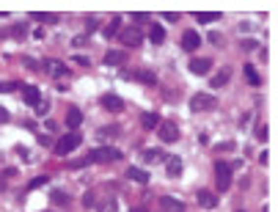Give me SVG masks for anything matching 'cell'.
Masks as SVG:
<instances>
[{
	"mask_svg": "<svg viewBox=\"0 0 278 212\" xmlns=\"http://www.w3.org/2000/svg\"><path fill=\"white\" fill-rule=\"evenodd\" d=\"M50 201H53V204H69V196H66V193H50Z\"/></svg>",
	"mask_w": 278,
	"mask_h": 212,
	"instance_id": "484cf974",
	"label": "cell"
},
{
	"mask_svg": "<svg viewBox=\"0 0 278 212\" xmlns=\"http://www.w3.org/2000/svg\"><path fill=\"white\" fill-rule=\"evenodd\" d=\"M163 20H168V22H176V20H179V14H176V11H163Z\"/></svg>",
	"mask_w": 278,
	"mask_h": 212,
	"instance_id": "d6a6232c",
	"label": "cell"
},
{
	"mask_svg": "<svg viewBox=\"0 0 278 212\" xmlns=\"http://www.w3.org/2000/svg\"><path fill=\"white\" fill-rule=\"evenodd\" d=\"M267 160H270V155H267V152H262V155H259V163L267 165Z\"/></svg>",
	"mask_w": 278,
	"mask_h": 212,
	"instance_id": "74e56055",
	"label": "cell"
},
{
	"mask_svg": "<svg viewBox=\"0 0 278 212\" xmlns=\"http://www.w3.org/2000/svg\"><path fill=\"white\" fill-rule=\"evenodd\" d=\"M149 39H152L154 44H163L166 42V28H163V25H152V28H149Z\"/></svg>",
	"mask_w": 278,
	"mask_h": 212,
	"instance_id": "ffe728a7",
	"label": "cell"
},
{
	"mask_svg": "<svg viewBox=\"0 0 278 212\" xmlns=\"http://www.w3.org/2000/svg\"><path fill=\"white\" fill-rule=\"evenodd\" d=\"M0 121H8V110H3V107H0Z\"/></svg>",
	"mask_w": 278,
	"mask_h": 212,
	"instance_id": "f35d334b",
	"label": "cell"
},
{
	"mask_svg": "<svg viewBox=\"0 0 278 212\" xmlns=\"http://www.w3.org/2000/svg\"><path fill=\"white\" fill-rule=\"evenodd\" d=\"M47 72H50V78H58V75H66V66L61 64V61H47Z\"/></svg>",
	"mask_w": 278,
	"mask_h": 212,
	"instance_id": "44dd1931",
	"label": "cell"
},
{
	"mask_svg": "<svg viewBox=\"0 0 278 212\" xmlns=\"http://www.w3.org/2000/svg\"><path fill=\"white\" fill-rule=\"evenodd\" d=\"M30 17H33L36 22H42V25H56L58 22V14H47V11H33Z\"/></svg>",
	"mask_w": 278,
	"mask_h": 212,
	"instance_id": "d6986e66",
	"label": "cell"
},
{
	"mask_svg": "<svg viewBox=\"0 0 278 212\" xmlns=\"http://www.w3.org/2000/svg\"><path fill=\"white\" fill-rule=\"evenodd\" d=\"M47 110H50V102H47V99H39V105H36V113L44 116Z\"/></svg>",
	"mask_w": 278,
	"mask_h": 212,
	"instance_id": "83f0119b",
	"label": "cell"
},
{
	"mask_svg": "<svg viewBox=\"0 0 278 212\" xmlns=\"http://www.w3.org/2000/svg\"><path fill=\"white\" fill-rule=\"evenodd\" d=\"M47 182H50L47 177H36V179H30V185H28V187H30V190H36L39 185H47Z\"/></svg>",
	"mask_w": 278,
	"mask_h": 212,
	"instance_id": "f546056e",
	"label": "cell"
},
{
	"mask_svg": "<svg viewBox=\"0 0 278 212\" xmlns=\"http://www.w3.org/2000/svg\"><path fill=\"white\" fill-rule=\"evenodd\" d=\"M138 80H140V83H146V85H154V83H157V78H154L152 72H140Z\"/></svg>",
	"mask_w": 278,
	"mask_h": 212,
	"instance_id": "4316f807",
	"label": "cell"
},
{
	"mask_svg": "<svg viewBox=\"0 0 278 212\" xmlns=\"http://www.w3.org/2000/svg\"><path fill=\"white\" fill-rule=\"evenodd\" d=\"M14 88H22L20 83H0V91H14Z\"/></svg>",
	"mask_w": 278,
	"mask_h": 212,
	"instance_id": "4dcf8cb0",
	"label": "cell"
},
{
	"mask_svg": "<svg viewBox=\"0 0 278 212\" xmlns=\"http://www.w3.org/2000/svg\"><path fill=\"white\" fill-rule=\"evenodd\" d=\"M102 107L111 110V113H121L124 110V99L118 97V94H102Z\"/></svg>",
	"mask_w": 278,
	"mask_h": 212,
	"instance_id": "52a82bcc",
	"label": "cell"
},
{
	"mask_svg": "<svg viewBox=\"0 0 278 212\" xmlns=\"http://www.w3.org/2000/svg\"><path fill=\"white\" fill-rule=\"evenodd\" d=\"M215 20H221V11H204V14H198V22H215Z\"/></svg>",
	"mask_w": 278,
	"mask_h": 212,
	"instance_id": "d4e9b609",
	"label": "cell"
},
{
	"mask_svg": "<svg viewBox=\"0 0 278 212\" xmlns=\"http://www.w3.org/2000/svg\"><path fill=\"white\" fill-rule=\"evenodd\" d=\"M132 20H135V22H149V14H143V11H135V14H132Z\"/></svg>",
	"mask_w": 278,
	"mask_h": 212,
	"instance_id": "836d02e7",
	"label": "cell"
},
{
	"mask_svg": "<svg viewBox=\"0 0 278 212\" xmlns=\"http://www.w3.org/2000/svg\"><path fill=\"white\" fill-rule=\"evenodd\" d=\"M22 99H25V105H39V99H42V94H39V88L36 85H22Z\"/></svg>",
	"mask_w": 278,
	"mask_h": 212,
	"instance_id": "30bf717a",
	"label": "cell"
},
{
	"mask_svg": "<svg viewBox=\"0 0 278 212\" xmlns=\"http://www.w3.org/2000/svg\"><path fill=\"white\" fill-rule=\"evenodd\" d=\"M195 198H198V204H201L204 210H215V207H218V196H215V193H209V190H198V193H195Z\"/></svg>",
	"mask_w": 278,
	"mask_h": 212,
	"instance_id": "9c48e42d",
	"label": "cell"
},
{
	"mask_svg": "<svg viewBox=\"0 0 278 212\" xmlns=\"http://www.w3.org/2000/svg\"><path fill=\"white\" fill-rule=\"evenodd\" d=\"M157 132H160V141H166V143H171V141L179 138V127H176L174 121H160Z\"/></svg>",
	"mask_w": 278,
	"mask_h": 212,
	"instance_id": "8992f818",
	"label": "cell"
},
{
	"mask_svg": "<svg viewBox=\"0 0 278 212\" xmlns=\"http://www.w3.org/2000/svg\"><path fill=\"white\" fill-rule=\"evenodd\" d=\"M118 39H121V44H124V47H140L143 33H140L138 28H124V30H118Z\"/></svg>",
	"mask_w": 278,
	"mask_h": 212,
	"instance_id": "5b68a950",
	"label": "cell"
},
{
	"mask_svg": "<svg viewBox=\"0 0 278 212\" xmlns=\"http://www.w3.org/2000/svg\"><path fill=\"white\" fill-rule=\"evenodd\" d=\"M80 124H83V113H80L77 107H69V110H66V127L77 130Z\"/></svg>",
	"mask_w": 278,
	"mask_h": 212,
	"instance_id": "9a60e30c",
	"label": "cell"
},
{
	"mask_svg": "<svg viewBox=\"0 0 278 212\" xmlns=\"http://www.w3.org/2000/svg\"><path fill=\"white\" fill-rule=\"evenodd\" d=\"M243 72H245V80H248L250 85H259V83H262V78H259V72L253 69V64H245Z\"/></svg>",
	"mask_w": 278,
	"mask_h": 212,
	"instance_id": "603a6c76",
	"label": "cell"
},
{
	"mask_svg": "<svg viewBox=\"0 0 278 212\" xmlns=\"http://www.w3.org/2000/svg\"><path fill=\"white\" fill-rule=\"evenodd\" d=\"M83 204H85V207H94V204H97V193L88 190V193H85V198H83Z\"/></svg>",
	"mask_w": 278,
	"mask_h": 212,
	"instance_id": "f1b7e54d",
	"label": "cell"
},
{
	"mask_svg": "<svg viewBox=\"0 0 278 212\" xmlns=\"http://www.w3.org/2000/svg\"><path fill=\"white\" fill-rule=\"evenodd\" d=\"M160 207L166 212H185V204H182L179 198H171V196H163L160 198Z\"/></svg>",
	"mask_w": 278,
	"mask_h": 212,
	"instance_id": "4fadbf2b",
	"label": "cell"
},
{
	"mask_svg": "<svg viewBox=\"0 0 278 212\" xmlns=\"http://www.w3.org/2000/svg\"><path fill=\"white\" fill-rule=\"evenodd\" d=\"M0 190H6V177H0Z\"/></svg>",
	"mask_w": 278,
	"mask_h": 212,
	"instance_id": "60d3db41",
	"label": "cell"
},
{
	"mask_svg": "<svg viewBox=\"0 0 278 212\" xmlns=\"http://www.w3.org/2000/svg\"><path fill=\"white\" fill-rule=\"evenodd\" d=\"M105 64L121 66V64H127V55H124V53H118V50H111V53H105Z\"/></svg>",
	"mask_w": 278,
	"mask_h": 212,
	"instance_id": "2e32d148",
	"label": "cell"
},
{
	"mask_svg": "<svg viewBox=\"0 0 278 212\" xmlns=\"http://www.w3.org/2000/svg\"><path fill=\"white\" fill-rule=\"evenodd\" d=\"M237 212H245V210H237Z\"/></svg>",
	"mask_w": 278,
	"mask_h": 212,
	"instance_id": "b9f144b4",
	"label": "cell"
},
{
	"mask_svg": "<svg viewBox=\"0 0 278 212\" xmlns=\"http://www.w3.org/2000/svg\"><path fill=\"white\" fill-rule=\"evenodd\" d=\"M8 33H11V36H17V39H20V36H25V28H22V25H17V28H11V30H8Z\"/></svg>",
	"mask_w": 278,
	"mask_h": 212,
	"instance_id": "8d00e7d4",
	"label": "cell"
},
{
	"mask_svg": "<svg viewBox=\"0 0 278 212\" xmlns=\"http://www.w3.org/2000/svg\"><path fill=\"white\" fill-rule=\"evenodd\" d=\"M116 132H118L116 127H108V130H99L97 135H99V138H108V135H116Z\"/></svg>",
	"mask_w": 278,
	"mask_h": 212,
	"instance_id": "e575fe53",
	"label": "cell"
},
{
	"mask_svg": "<svg viewBox=\"0 0 278 212\" xmlns=\"http://www.w3.org/2000/svg\"><path fill=\"white\" fill-rule=\"evenodd\" d=\"M218 149H221V152H231V149H234V143H231V141H223V143H218Z\"/></svg>",
	"mask_w": 278,
	"mask_h": 212,
	"instance_id": "d590c367",
	"label": "cell"
},
{
	"mask_svg": "<svg viewBox=\"0 0 278 212\" xmlns=\"http://www.w3.org/2000/svg\"><path fill=\"white\" fill-rule=\"evenodd\" d=\"M121 157L124 155H121L116 146H99L88 155V160L91 163H116V160H121Z\"/></svg>",
	"mask_w": 278,
	"mask_h": 212,
	"instance_id": "6da1fadb",
	"label": "cell"
},
{
	"mask_svg": "<svg viewBox=\"0 0 278 212\" xmlns=\"http://www.w3.org/2000/svg\"><path fill=\"white\" fill-rule=\"evenodd\" d=\"M198 44H201V36L195 33V30H188V33L182 36V47L188 50V53H193V50H198Z\"/></svg>",
	"mask_w": 278,
	"mask_h": 212,
	"instance_id": "7c38bea8",
	"label": "cell"
},
{
	"mask_svg": "<svg viewBox=\"0 0 278 212\" xmlns=\"http://www.w3.org/2000/svg\"><path fill=\"white\" fill-rule=\"evenodd\" d=\"M80 143H83V141H80V132H66V135H61V138H58L56 152H58V155H69V152H75Z\"/></svg>",
	"mask_w": 278,
	"mask_h": 212,
	"instance_id": "3957f363",
	"label": "cell"
},
{
	"mask_svg": "<svg viewBox=\"0 0 278 212\" xmlns=\"http://www.w3.org/2000/svg\"><path fill=\"white\" fill-rule=\"evenodd\" d=\"M229 75H231L229 69H221L215 78H212V88H221V85H226V83H229Z\"/></svg>",
	"mask_w": 278,
	"mask_h": 212,
	"instance_id": "cb8c5ba5",
	"label": "cell"
},
{
	"mask_svg": "<svg viewBox=\"0 0 278 212\" xmlns=\"http://www.w3.org/2000/svg\"><path fill=\"white\" fill-rule=\"evenodd\" d=\"M140 127L143 130H157L160 127V116L157 113H143L140 116Z\"/></svg>",
	"mask_w": 278,
	"mask_h": 212,
	"instance_id": "e0dca14e",
	"label": "cell"
},
{
	"mask_svg": "<svg viewBox=\"0 0 278 212\" xmlns=\"http://www.w3.org/2000/svg\"><path fill=\"white\" fill-rule=\"evenodd\" d=\"M212 107H215V99L209 94H193V99H190V110L193 113H204V110H212Z\"/></svg>",
	"mask_w": 278,
	"mask_h": 212,
	"instance_id": "277c9868",
	"label": "cell"
},
{
	"mask_svg": "<svg viewBox=\"0 0 278 212\" xmlns=\"http://www.w3.org/2000/svg\"><path fill=\"white\" fill-rule=\"evenodd\" d=\"M209 69H212V61H209V58H190V72H195V75H207Z\"/></svg>",
	"mask_w": 278,
	"mask_h": 212,
	"instance_id": "8fae6325",
	"label": "cell"
},
{
	"mask_svg": "<svg viewBox=\"0 0 278 212\" xmlns=\"http://www.w3.org/2000/svg\"><path fill=\"white\" fill-rule=\"evenodd\" d=\"M157 157H163L160 152H143V160H146V163H152V160H157Z\"/></svg>",
	"mask_w": 278,
	"mask_h": 212,
	"instance_id": "1f68e13d",
	"label": "cell"
},
{
	"mask_svg": "<svg viewBox=\"0 0 278 212\" xmlns=\"http://www.w3.org/2000/svg\"><path fill=\"white\" fill-rule=\"evenodd\" d=\"M231 171H234V165H231V163H223V160H218V163H215L218 190H229V187H231Z\"/></svg>",
	"mask_w": 278,
	"mask_h": 212,
	"instance_id": "7a4b0ae2",
	"label": "cell"
},
{
	"mask_svg": "<svg viewBox=\"0 0 278 212\" xmlns=\"http://www.w3.org/2000/svg\"><path fill=\"white\" fill-rule=\"evenodd\" d=\"M127 179H132V182H138V185H149V171L143 168H127Z\"/></svg>",
	"mask_w": 278,
	"mask_h": 212,
	"instance_id": "5bb4252c",
	"label": "cell"
},
{
	"mask_svg": "<svg viewBox=\"0 0 278 212\" xmlns=\"http://www.w3.org/2000/svg\"><path fill=\"white\" fill-rule=\"evenodd\" d=\"M130 212H146V207H132Z\"/></svg>",
	"mask_w": 278,
	"mask_h": 212,
	"instance_id": "ab89813d",
	"label": "cell"
},
{
	"mask_svg": "<svg viewBox=\"0 0 278 212\" xmlns=\"http://www.w3.org/2000/svg\"><path fill=\"white\" fill-rule=\"evenodd\" d=\"M166 174L168 177H182V157H176V155H171V157H166Z\"/></svg>",
	"mask_w": 278,
	"mask_h": 212,
	"instance_id": "ba28073f",
	"label": "cell"
},
{
	"mask_svg": "<svg viewBox=\"0 0 278 212\" xmlns=\"http://www.w3.org/2000/svg\"><path fill=\"white\" fill-rule=\"evenodd\" d=\"M94 207H97V212H116V198H113V196L99 198V201H97Z\"/></svg>",
	"mask_w": 278,
	"mask_h": 212,
	"instance_id": "ac0fdd59",
	"label": "cell"
},
{
	"mask_svg": "<svg viewBox=\"0 0 278 212\" xmlns=\"http://www.w3.org/2000/svg\"><path fill=\"white\" fill-rule=\"evenodd\" d=\"M118 30H121V17H113V20L108 22V28H105V36L113 39V36H118Z\"/></svg>",
	"mask_w": 278,
	"mask_h": 212,
	"instance_id": "7402d4cb",
	"label": "cell"
}]
</instances>
